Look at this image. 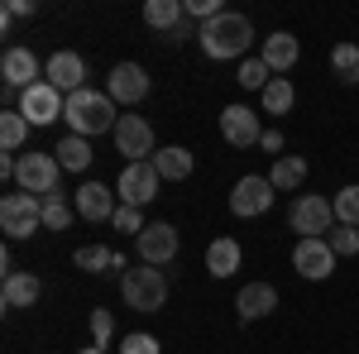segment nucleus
<instances>
[{"label": "nucleus", "instance_id": "nucleus-1", "mask_svg": "<svg viewBox=\"0 0 359 354\" xmlns=\"http://www.w3.org/2000/svg\"><path fill=\"white\" fill-rule=\"evenodd\" d=\"M196 39H201V53L211 57V62H225V57H245L249 53L254 25H249L245 15L225 10V15H216V20H206V25L196 29Z\"/></svg>", "mask_w": 359, "mask_h": 354}, {"label": "nucleus", "instance_id": "nucleus-2", "mask_svg": "<svg viewBox=\"0 0 359 354\" xmlns=\"http://www.w3.org/2000/svg\"><path fill=\"white\" fill-rule=\"evenodd\" d=\"M67 130L72 135H82V139H91V135H106L111 130L115 135V125H120V115H115V101L106 96V91H96V86H82L77 96H67Z\"/></svg>", "mask_w": 359, "mask_h": 354}, {"label": "nucleus", "instance_id": "nucleus-3", "mask_svg": "<svg viewBox=\"0 0 359 354\" xmlns=\"http://www.w3.org/2000/svg\"><path fill=\"white\" fill-rule=\"evenodd\" d=\"M120 297L125 306H135V311H163L168 301V278L163 268H149V264H139V268H125L120 273Z\"/></svg>", "mask_w": 359, "mask_h": 354}, {"label": "nucleus", "instance_id": "nucleus-4", "mask_svg": "<svg viewBox=\"0 0 359 354\" xmlns=\"http://www.w3.org/2000/svg\"><path fill=\"white\" fill-rule=\"evenodd\" d=\"M39 225H43V196H34V191H5V201H0V230L10 240H29Z\"/></svg>", "mask_w": 359, "mask_h": 354}, {"label": "nucleus", "instance_id": "nucleus-5", "mask_svg": "<svg viewBox=\"0 0 359 354\" xmlns=\"http://www.w3.org/2000/svg\"><path fill=\"white\" fill-rule=\"evenodd\" d=\"M287 225H292L302 240H326V230L335 225V206L326 196L306 191V196H297V201L287 206Z\"/></svg>", "mask_w": 359, "mask_h": 354}, {"label": "nucleus", "instance_id": "nucleus-6", "mask_svg": "<svg viewBox=\"0 0 359 354\" xmlns=\"http://www.w3.org/2000/svg\"><path fill=\"white\" fill-rule=\"evenodd\" d=\"M158 168H154V158L149 163H125V172L115 177V196H120V206H135V211H144L154 196H158Z\"/></svg>", "mask_w": 359, "mask_h": 354}, {"label": "nucleus", "instance_id": "nucleus-7", "mask_svg": "<svg viewBox=\"0 0 359 354\" xmlns=\"http://www.w3.org/2000/svg\"><path fill=\"white\" fill-rule=\"evenodd\" d=\"M115 154H125L130 163H149V158L158 154L154 125H149L144 115H120V125H115Z\"/></svg>", "mask_w": 359, "mask_h": 354}, {"label": "nucleus", "instance_id": "nucleus-8", "mask_svg": "<svg viewBox=\"0 0 359 354\" xmlns=\"http://www.w3.org/2000/svg\"><path fill=\"white\" fill-rule=\"evenodd\" d=\"M57 177H62V163L53 154H20V191H34V196H53L57 191Z\"/></svg>", "mask_w": 359, "mask_h": 354}, {"label": "nucleus", "instance_id": "nucleus-9", "mask_svg": "<svg viewBox=\"0 0 359 354\" xmlns=\"http://www.w3.org/2000/svg\"><path fill=\"white\" fill-rule=\"evenodd\" d=\"M62 110H67V96L53 82H34L29 91H20V115L29 125H53Z\"/></svg>", "mask_w": 359, "mask_h": 354}, {"label": "nucleus", "instance_id": "nucleus-10", "mask_svg": "<svg viewBox=\"0 0 359 354\" xmlns=\"http://www.w3.org/2000/svg\"><path fill=\"white\" fill-rule=\"evenodd\" d=\"M149 72L139 67V62H115L111 77H106V96H111L115 106H139L144 96H149Z\"/></svg>", "mask_w": 359, "mask_h": 354}, {"label": "nucleus", "instance_id": "nucleus-11", "mask_svg": "<svg viewBox=\"0 0 359 354\" xmlns=\"http://www.w3.org/2000/svg\"><path fill=\"white\" fill-rule=\"evenodd\" d=\"M273 196H278V187L269 177L249 172V177H240L235 191H230V211H235V216H264V211L273 206Z\"/></svg>", "mask_w": 359, "mask_h": 354}, {"label": "nucleus", "instance_id": "nucleus-12", "mask_svg": "<svg viewBox=\"0 0 359 354\" xmlns=\"http://www.w3.org/2000/svg\"><path fill=\"white\" fill-rule=\"evenodd\" d=\"M292 273H302L306 282H321L335 273V249L331 240H297L292 249Z\"/></svg>", "mask_w": 359, "mask_h": 354}, {"label": "nucleus", "instance_id": "nucleus-13", "mask_svg": "<svg viewBox=\"0 0 359 354\" xmlns=\"http://www.w3.org/2000/svg\"><path fill=\"white\" fill-rule=\"evenodd\" d=\"M0 77H5V86H15V91H29L34 82H43V67H39L34 48L10 43V48H5V57H0Z\"/></svg>", "mask_w": 359, "mask_h": 354}, {"label": "nucleus", "instance_id": "nucleus-14", "mask_svg": "<svg viewBox=\"0 0 359 354\" xmlns=\"http://www.w3.org/2000/svg\"><path fill=\"white\" fill-rule=\"evenodd\" d=\"M221 139L230 144V149H254V144L264 139V130H259V110L225 106L221 110Z\"/></svg>", "mask_w": 359, "mask_h": 354}, {"label": "nucleus", "instance_id": "nucleus-15", "mask_svg": "<svg viewBox=\"0 0 359 354\" xmlns=\"http://www.w3.org/2000/svg\"><path fill=\"white\" fill-rule=\"evenodd\" d=\"M135 245H139V264L163 268V264H172V259H177V230H172L168 220H158V225H149V230L139 235Z\"/></svg>", "mask_w": 359, "mask_h": 354}, {"label": "nucleus", "instance_id": "nucleus-16", "mask_svg": "<svg viewBox=\"0 0 359 354\" xmlns=\"http://www.w3.org/2000/svg\"><path fill=\"white\" fill-rule=\"evenodd\" d=\"M43 82H53L62 96H77L86 86V62H82V53H53L48 62H43Z\"/></svg>", "mask_w": 359, "mask_h": 354}, {"label": "nucleus", "instance_id": "nucleus-17", "mask_svg": "<svg viewBox=\"0 0 359 354\" xmlns=\"http://www.w3.org/2000/svg\"><path fill=\"white\" fill-rule=\"evenodd\" d=\"M72 206L82 220H115V211H120V201H115V191H106V182H82Z\"/></svg>", "mask_w": 359, "mask_h": 354}, {"label": "nucleus", "instance_id": "nucleus-18", "mask_svg": "<svg viewBox=\"0 0 359 354\" xmlns=\"http://www.w3.org/2000/svg\"><path fill=\"white\" fill-rule=\"evenodd\" d=\"M235 311H240V321H264V316H273L278 311V287L273 282H245L240 297H235Z\"/></svg>", "mask_w": 359, "mask_h": 354}, {"label": "nucleus", "instance_id": "nucleus-19", "mask_svg": "<svg viewBox=\"0 0 359 354\" xmlns=\"http://www.w3.org/2000/svg\"><path fill=\"white\" fill-rule=\"evenodd\" d=\"M259 57H264L273 72H292V67H297V57H302V43H297L287 29H278V34H269V39H264Z\"/></svg>", "mask_w": 359, "mask_h": 354}, {"label": "nucleus", "instance_id": "nucleus-20", "mask_svg": "<svg viewBox=\"0 0 359 354\" xmlns=\"http://www.w3.org/2000/svg\"><path fill=\"white\" fill-rule=\"evenodd\" d=\"M39 292H43V282L34 273H10L5 287H0V301H5V311H25V306L39 301Z\"/></svg>", "mask_w": 359, "mask_h": 354}, {"label": "nucleus", "instance_id": "nucleus-21", "mask_svg": "<svg viewBox=\"0 0 359 354\" xmlns=\"http://www.w3.org/2000/svg\"><path fill=\"white\" fill-rule=\"evenodd\" d=\"M154 168H158V177H163V182H182V177H192L196 158H192V149L168 144V149H158V154H154Z\"/></svg>", "mask_w": 359, "mask_h": 354}, {"label": "nucleus", "instance_id": "nucleus-22", "mask_svg": "<svg viewBox=\"0 0 359 354\" xmlns=\"http://www.w3.org/2000/svg\"><path fill=\"white\" fill-rule=\"evenodd\" d=\"M182 20H187V5H182V0H149V5H144V25L158 29V39L172 34Z\"/></svg>", "mask_w": 359, "mask_h": 354}, {"label": "nucleus", "instance_id": "nucleus-23", "mask_svg": "<svg viewBox=\"0 0 359 354\" xmlns=\"http://www.w3.org/2000/svg\"><path fill=\"white\" fill-rule=\"evenodd\" d=\"M72 268L111 273V268H125V254H120V249H106V245H82L77 254H72Z\"/></svg>", "mask_w": 359, "mask_h": 354}, {"label": "nucleus", "instance_id": "nucleus-24", "mask_svg": "<svg viewBox=\"0 0 359 354\" xmlns=\"http://www.w3.org/2000/svg\"><path fill=\"white\" fill-rule=\"evenodd\" d=\"M206 273H211V278H235V273H240V245H235L230 235L211 240V249H206Z\"/></svg>", "mask_w": 359, "mask_h": 354}, {"label": "nucleus", "instance_id": "nucleus-25", "mask_svg": "<svg viewBox=\"0 0 359 354\" xmlns=\"http://www.w3.org/2000/svg\"><path fill=\"white\" fill-rule=\"evenodd\" d=\"M259 106H264V115H287V110L297 106V86L287 82V77H273L259 91Z\"/></svg>", "mask_w": 359, "mask_h": 354}, {"label": "nucleus", "instance_id": "nucleus-26", "mask_svg": "<svg viewBox=\"0 0 359 354\" xmlns=\"http://www.w3.org/2000/svg\"><path fill=\"white\" fill-rule=\"evenodd\" d=\"M53 158L67 168V172H86V168H91V144H86L82 135H62L57 149H53Z\"/></svg>", "mask_w": 359, "mask_h": 354}, {"label": "nucleus", "instance_id": "nucleus-27", "mask_svg": "<svg viewBox=\"0 0 359 354\" xmlns=\"http://www.w3.org/2000/svg\"><path fill=\"white\" fill-rule=\"evenodd\" d=\"M269 182H273L278 191H297L306 182V158H297V154H283L273 163V172H269Z\"/></svg>", "mask_w": 359, "mask_h": 354}, {"label": "nucleus", "instance_id": "nucleus-28", "mask_svg": "<svg viewBox=\"0 0 359 354\" xmlns=\"http://www.w3.org/2000/svg\"><path fill=\"white\" fill-rule=\"evenodd\" d=\"M25 139H29V120L20 110H5V115H0V149H5V154H20Z\"/></svg>", "mask_w": 359, "mask_h": 354}, {"label": "nucleus", "instance_id": "nucleus-29", "mask_svg": "<svg viewBox=\"0 0 359 354\" xmlns=\"http://www.w3.org/2000/svg\"><path fill=\"white\" fill-rule=\"evenodd\" d=\"M72 216H77V206H72L62 191L43 196V230H67V225H72Z\"/></svg>", "mask_w": 359, "mask_h": 354}, {"label": "nucleus", "instance_id": "nucleus-30", "mask_svg": "<svg viewBox=\"0 0 359 354\" xmlns=\"http://www.w3.org/2000/svg\"><path fill=\"white\" fill-rule=\"evenodd\" d=\"M235 82L245 86V91H264V86L273 82V67H269L264 57H245V62H240V77H235Z\"/></svg>", "mask_w": 359, "mask_h": 354}, {"label": "nucleus", "instance_id": "nucleus-31", "mask_svg": "<svg viewBox=\"0 0 359 354\" xmlns=\"http://www.w3.org/2000/svg\"><path fill=\"white\" fill-rule=\"evenodd\" d=\"M331 67L340 72V82H359V43H335Z\"/></svg>", "mask_w": 359, "mask_h": 354}, {"label": "nucleus", "instance_id": "nucleus-32", "mask_svg": "<svg viewBox=\"0 0 359 354\" xmlns=\"http://www.w3.org/2000/svg\"><path fill=\"white\" fill-rule=\"evenodd\" d=\"M331 206H335V220H340V225H355V230H359V182L340 187Z\"/></svg>", "mask_w": 359, "mask_h": 354}, {"label": "nucleus", "instance_id": "nucleus-33", "mask_svg": "<svg viewBox=\"0 0 359 354\" xmlns=\"http://www.w3.org/2000/svg\"><path fill=\"white\" fill-rule=\"evenodd\" d=\"M331 249H335V259H355V254H359V230H355V225L331 230Z\"/></svg>", "mask_w": 359, "mask_h": 354}, {"label": "nucleus", "instance_id": "nucleus-34", "mask_svg": "<svg viewBox=\"0 0 359 354\" xmlns=\"http://www.w3.org/2000/svg\"><path fill=\"white\" fill-rule=\"evenodd\" d=\"M111 335H115V316L106 311V306H96V311H91V340L106 350V345H111Z\"/></svg>", "mask_w": 359, "mask_h": 354}, {"label": "nucleus", "instance_id": "nucleus-35", "mask_svg": "<svg viewBox=\"0 0 359 354\" xmlns=\"http://www.w3.org/2000/svg\"><path fill=\"white\" fill-rule=\"evenodd\" d=\"M111 225H115V230H125V235H135V240H139V235H144V230H149V225H144V216H139L135 206H120V211H115V220H111Z\"/></svg>", "mask_w": 359, "mask_h": 354}, {"label": "nucleus", "instance_id": "nucleus-36", "mask_svg": "<svg viewBox=\"0 0 359 354\" xmlns=\"http://www.w3.org/2000/svg\"><path fill=\"white\" fill-rule=\"evenodd\" d=\"M120 354H163V345H158L154 335H144V330H139V335H130V340L120 345Z\"/></svg>", "mask_w": 359, "mask_h": 354}, {"label": "nucleus", "instance_id": "nucleus-37", "mask_svg": "<svg viewBox=\"0 0 359 354\" xmlns=\"http://www.w3.org/2000/svg\"><path fill=\"white\" fill-rule=\"evenodd\" d=\"M182 5H187V15H192V20H201V25H206V20H216V15H225L221 0H182Z\"/></svg>", "mask_w": 359, "mask_h": 354}, {"label": "nucleus", "instance_id": "nucleus-38", "mask_svg": "<svg viewBox=\"0 0 359 354\" xmlns=\"http://www.w3.org/2000/svg\"><path fill=\"white\" fill-rule=\"evenodd\" d=\"M259 149H269V154H278V158H283V135H278V130H264Z\"/></svg>", "mask_w": 359, "mask_h": 354}, {"label": "nucleus", "instance_id": "nucleus-39", "mask_svg": "<svg viewBox=\"0 0 359 354\" xmlns=\"http://www.w3.org/2000/svg\"><path fill=\"white\" fill-rule=\"evenodd\" d=\"M5 15H10V20H20V15H34V0H10V5H5Z\"/></svg>", "mask_w": 359, "mask_h": 354}, {"label": "nucleus", "instance_id": "nucleus-40", "mask_svg": "<svg viewBox=\"0 0 359 354\" xmlns=\"http://www.w3.org/2000/svg\"><path fill=\"white\" fill-rule=\"evenodd\" d=\"M77 354H106V350H101V345H86V350H77Z\"/></svg>", "mask_w": 359, "mask_h": 354}]
</instances>
